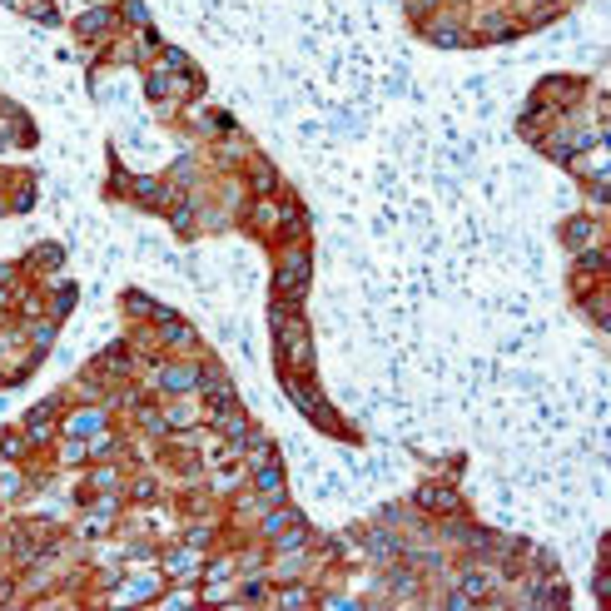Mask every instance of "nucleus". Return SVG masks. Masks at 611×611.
<instances>
[{"instance_id": "f257e3e1", "label": "nucleus", "mask_w": 611, "mask_h": 611, "mask_svg": "<svg viewBox=\"0 0 611 611\" xmlns=\"http://www.w3.org/2000/svg\"><path fill=\"white\" fill-rule=\"evenodd\" d=\"M303 279H309V254H289L284 268H279V293H284V298H298Z\"/></svg>"}, {"instance_id": "f03ea898", "label": "nucleus", "mask_w": 611, "mask_h": 611, "mask_svg": "<svg viewBox=\"0 0 611 611\" xmlns=\"http://www.w3.org/2000/svg\"><path fill=\"white\" fill-rule=\"evenodd\" d=\"M160 383L169 393H189V388H199V373L189 368V363H169V368H160Z\"/></svg>"}, {"instance_id": "7ed1b4c3", "label": "nucleus", "mask_w": 611, "mask_h": 611, "mask_svg": "<svg viewBox=\"0 0 611 611\" xmlns=\"http://www.w3.org/2000/svg\"><path fill=\"white\" fill-rule=\"evenodd\" d=\"M418 502L433 507V512H452V507H457V492H447V487H422Z\"/></svg>"}, {"instance_id": "20e7f679", "label": "nucleus", "mask_w": 611, "mask_h": 611, "mask_svg": "<svg viewBox=\"0 0 611 611\" xmlns=\"http://www.w3.org/2000/svg\"><path fill=\"white\" fill-rule=\"evenodd\" d=\"M100 427H105V413H95V408H85V413L70 418V433H75V438H89V433H100Z\"/></svg>"}, {"instance_id": "39448f33", "label": "nucleus", "mask_w": 611, "mask_h": 611, "mask_svg": "<svg viewBox=\"0 0 611 611\" xmlns=\"http://www.w3.org/2000/svg\"><path fill=\"white\" fill-rule=\"evenodd\" d=\"M259 492H264L268 502H273V497H284V472L273 467V463H264V467H259Z\"/></svg>"}, {"instance_id": "423d86ee", "label": "nucleus", "mask_w": 611, "mask_h": 611, "mask_svg": "<svg viewBox=\"0 0 611 611\" xmlns=\"http://www.w3.org/2000/svg\"><path fill=\"white\" fill-rule=\"evenodd\" d=\"M80 30H85V35H105V30H110V10H105V6H95V10L80 20Z\"/></svg>"}, {"instance_id": "0eeeda50", "label": "nucleus", "mask_w": 611, "mask_h": 611, "mask_svg": "<svg viewBox=\"0 0 611 611\" xmlns=\"http://www.w3.org/2000/svg\"><path fill=\"white\" fill-rule=\"evenodd\" d=\"M463 592H467V596H487V592H492V576H487V571H467V576H463Z\"/></svg>"}, {"instance_id": "6e6552de", "label": "nucleus", "mask_w": 611, "mask_h": 611, "mask_svg": "<svg viewBox=\"0 0 611 611\" xmlns=\"http://www.w3.org/2000/svg\"><path fill=\"white\" fill-rule=\"evenodd\" d=\"M144 596H155V576H139V582H130L119 592V601H144Z\"/></svg>"}, {"instance_id": "1a4fd4ad", "label": "nucleus", "mask_w": 611, "mask_h": 611, "mask_svg": "<svg viewBox=\"0 0 611 611\" xmlns=\"http://www.w3.org/2000/svg\"><path fill=\"white\" fill-rule=\"evenodd\" d=\"M368 552H373V557H393L398 547H393V537H388V532H373V537H368Z\"/></svg>"}, {"instance_id": "9d476101", "label": "nucleus", "mask_w": 611, "mask_h": 611, "mask_svg": "<svg viewBox=\"0 0 611 611\" xmlns=\"http://www.w3.org/2000/svg\"><path fill=\"white\" fill-rule=\"evenodd\" d=\"M427 35H433L438 45H457V40H463V30H457V25H433Z\"/></svg>"}, {"instance_id": "9b49d317", "label": "nucleus", "mask_w": 611, "mask_h": 611, "mask_svg": "<svg viewBox=\"0 0 611 611\" xmlns=\"http://www.w3.org/2000/svg\"><path fill=\"white\" fill-rule=\"evenodd\" d=\"M169 571H174V576H189V571H194V552H174V557H169Z\"/></svg>"}, {"instance_id": "f8f14e48", "label": "nucleus", "mask_w": 611, "mask_h": 611, "mask_svg": "<svg viewBox=\"0 0 611 611\" xmlns=\"http://www.w3.org/2000/svg\"><path fill=\"white\" fill-rule=\"evenodd\" d=\"M303 542H309L303 522H293V532H284V537H279V547H284V552H293V547H303Z\"/></svg>"}, {"instance_id": "ddd939ff", "label": "nucleus", "mask_w": 611, "mask_h": 611, "mask_svg": "<svg viewBox=\"0 0 611 611\" xmlns=\"http://www.w3.org/2000/svg\"><path fill=\"white\" fill-rule=\"evenodd\" d=\"M293 522H298V517H293V512H273V517H268V522H264V532L273 537V532H284V527H293Z\"/></svg>"}, {"instance_id": "4468645a", "label": "nucleus", "mask_w": 611, "mask_h": 611, "mask_svg": "<svg viewBox=\"0 0 611 611\" xmlns=\"http://www.w3.org/2000/svg\"><path fill=\"white\" fill-rule=\"evenodd\" d=\"M125 20H130V25H144V0H125Z\"/></svg>"}, {"instance_id": "2eb2a0df", "label": "nucleus", "mask_w": 611, "mask_h": 611, "mask_svg": "<svg viewBox=\"0 0 611 611\" xmlns=\"http://www.w3.org/2000/svg\"><path fill=\"white\" fill-rule=\"evenodd\" d=\"M587 239H592V224H571L567 229V243H587Z\"/></svg>"}, {"instance_id": "dca6fc26", "label": "nucleus", "mask_w": 611, "mask_h": 611, "mask_svg": "<svg viewBox=\"0 0 611 611\" xmlns=\"http://www.w3.org/2000/svg\"><path fill=\"white\" fill-rule=\"evenodd\" d=\"M149 95L164 100V95H169V75H155V80H149Z\"/></svg>"}]
</instances>
